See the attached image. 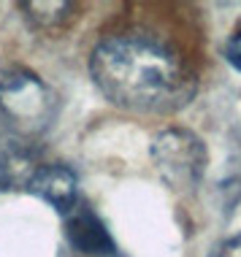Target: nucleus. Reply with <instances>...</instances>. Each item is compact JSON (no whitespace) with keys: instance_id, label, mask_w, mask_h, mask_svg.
<instances>
[{"instance_id":"obj_8","label":"nucleus","mask_w":241,"mask_h":257,"mask_svg":"<svg viewBox=\"0 0 241 257\" xmlns=\"http://www.w3.org/2000/svg\"><path fill=\"white\" fill-rule=\"evenodd\" d=\"M209 257H241V230L228 235L225 241H219V244L209 252Z\"/></svg>"},{"instance_id":"obj_7","label":"nucleus","mask_w":241,"mask_h":257,"mask_svg":"<svg viewBox=\"0 0 241 257\" xmlns=\"http://www.w3.org/2000/svg\"><path fill=\"white\" fill-rule=\"evenodd\" d=\"M225 60L230 62V68L233 71H238L241 73V22L236 25V30L228 36V41H225Z\"/></svg>"},{"instance_id":"obj_2","label":"nucleus","mask_w":241,"mask_h":257,"mask_svg":"<svg viewBox=\"0 0 241 257\" xmlns=\"http://www.w3.org/2000/svg\"><path fill=\"white\" fill-rule=\"evenodd\" d=\"M57 95L41 76L0 62V124L9 136H41L57 116Z\"/></svg>"},{"instance_id":"obj_1","label":"nucleus","mask_w":241,"mask_h":257,"mask_svg":"<svg viewBox=\"0 0 241 257\" xmlns=\"http://www.w3.org/2000/svg\"><path fill=\"white\" fill-rule=\"evenodd\" d=\"M89 73L108 103L133 114H174L195 98L198 79L168 44L141 33L103 38Z\"/></svg>"},{"instance_id":"obj_4","label":"nucleus","mask_w":241,"mask_h":257,"mask_svg":"<svg viewBox=\"0 0 241 257\" xmlns=\"http://www.w3.org/2000/svg\"><path fill=\"white\" fill-rule=\"evenodd\" d=\"M25 190L30 195L41 198L44 203H49L52 208H57L60 214H71L73 206L79 203V179L68 165L63 163H46L38 165L33 171V176L27 179Z\"/></svg>"},{"instance_id":"obj_6","label":"nucleus","mask_w":241,"mask_h":257,"mask_svg":"<svg viewBox=\"0 0 241 257\" xmlns=\"http://www.w3.org/2000/svg\"><path fill=\"white\" fill-rule=\"evenodd\" d=\"M19 11L33 30L52 33L68 25V19H73L76 3H71V0H25V3H19Z\"/></svg>"},{"instance_id":"obj_3","label":"nucleus","mask_w":241,"mask_h":257,"mask_svg":"<svg viewBox=\"0 0 241 257\" xmlns=\"http://www.w3.org/2000/svg\"><path fill=\"white\" fill-rule=\"evenodd\" d=\"M149 157H152L160 179L176 192L195 190L203 182L206 165H209L206 144L187 127L160 130L152 138Z\"/></svg>"},{"instance_id":"obj_5","label":"nucleus","mask_w":241,"mask_h":257,"mask_svg":"<svg viewBox=\"0 0 241 257\" xmlns=\"http://www.w3.org/2000/svg\"><path fill=\"white\" fill-rule=\"evenodd\" d=\"M65 238L81 254H95V257L119 254V249H116L108 227L103 225V219L81 200L73 206L71 214H65Z\"/></svg>"}]
</instances>
